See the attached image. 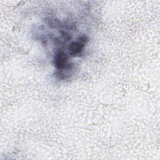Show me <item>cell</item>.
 Listing matches in <instances>:
<instances>
[{"mask_svg": "<svg viewBox=\"0 0 160 160\" xmlns=\"http://www.w3.org/2000/svg\"><path fill=\"white\" fill-rule=\"evenodd\" d=\"M68 59V55L62 50H59L54 54V64L58 70H64L69 67Z\"/></svg>", "mask_w": 160, "mask_h": 160, "instance_id": "obj_2", "label": "cell"}, {"mask_svg": "<svg viewBox=\"0 0 160 160\" xmlns=\"http://www.w3.org/2000/svg\"><path fill=\"white\" fill-rule=\"evenodd\" d=\"M88 41V38L87 36H82L79 38L78 41L71 42L68 47L69 53L72 56H79L84 48L85 44Z\"/></svg>", "mask_w": 160, "mask_h": 160, "instance_id": "obj_1", "label": "cell"}]
</instances>
